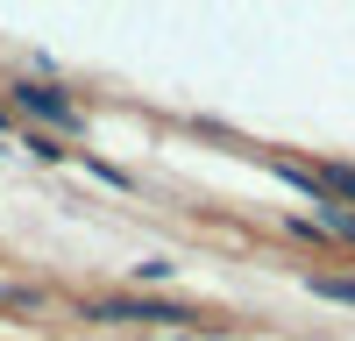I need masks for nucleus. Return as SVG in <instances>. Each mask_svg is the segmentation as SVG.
Wrapping results in <instances>:
<instances>
[{
	"mask_svg": "<svg viewBox=\"0 0 355 341\" xmlns=\"http://www.w3.org/2000/svg\"><path fill=\"white\" fill-rule=\"evenodd\" d=\"M142 341H192V334H142Z\"/></svg>",
	"mask_w": 355,
	"mask_h": 341,
	"instance_id": "423d86ee",
	"label": "nucleus"
},
{
	"mask_svg": "<svg viewBox=\"0 0 355 341\" xmlns=\"http://www.w3.org/2000/svg\"><path fill=\"white\" fill-rule=\"evenodd\" d=\"M100 320H150V327H178L185 313H178V306H150V299H121V306H100Z\"/></svg>",
	"mask_w": 355,
	"mask_h": 341,
	"instance_id": "f03ea898",
	"label": "nucleus"
},
{
	"mask_svg": "<svg viewBox=\"0 0 355 341\" xmlns=\"http://www.w3.org/2000/svg\"><path fill=\"white\" fill-rule=\"evenodd\" d=\"M320 220H327L334 235H348V242H355V213H348V207H327V213H320Z\"/></svg>",
	"mask_w": 355,
	"mask_h": 341,
	"instance_id": "20e7f679",
	"label": "nucleus"
},
{
	"mask_svg": "<svg viewBox=\"0 0 355 341\" xmlns=\"http://www.w3.org/2000/svg\"><path fill=\"white\" fill-rule=\"evenodd\" d=\"M15 100H21L28 114H36V121H50V128H64V135L78 128V114H71V100H64V93H57V85H21V93H15Z\"/></svg>",
	"mask_w": 355,
	"mask_h": 341,
	"instance_id": "f257e3e1",
	"label": "nucleus"
},
{
	"mask_svg": "<svg viewBox=\"0 0 355 341\" xmlns=\"http://www.w3.org/2000/svg\"><path fill=\"white\" fill-rule=\"evenodd\" d=\"M0 306H43L36 292H21V284H0Z\"/></svg>",
	"mask_w": 355,
	"mask_h": 341,
	"instance_id": "39448f33",
	"label": "nucleus"
},
{
	"mask_svg": "<svg viewBox=\"0 0 355 341\" xmlns=\"http://www.w3.org/2000/svg\"><path fill=\"white\" fill-rule=\"evenodd\" d=\"M0 121H8V107H0Z\"/></svg>",
	"mask_w": 355,
	"mask_h": 341,
	"instance_id": "0eeeda50",
	"label": "nucleus"
},
{
	"mask_svg": "<svg viewBox=\"0 0 355 341\" xmlns=\"http://www.w3.org/2000/svg\"><path fill=\"white\" fill-rule=\"evenodd\" d=\"M313 292H320V299H348V306H355V277H320Z\"/></svg>",
	"mask_w": 355,
	"mask_h": 341,
	"instance_id": "7ed1b4c3",
	"label": "nucleus"
}]
</instances>
